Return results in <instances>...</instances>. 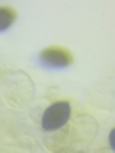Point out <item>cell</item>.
<instances>
[{"label":"cell","instance_id":"1","mask_svg":"<svg viewBox=\"0 0 115 153\" xmlns=\"http://www.w3.org/2000/svg\"><path fill=\"white\" fill-rule=\"evenodd\" d=\"M69 117H71V103L69 102H56L50 107H46V111L42 113V128L46 132L58 130V128L65 126Z\"/></svg>","mask_w":115,"mask_h":153},{"label":"cell","instance_id":"2","mask_svg":"<svg viewBox=\"0 0 115 153\" xmlns=\"http://www.w3.org/2000/svg\"><path fill=\"white\" fill-rule=\"evenodd\" d=\"M40 61L48 67H67L71 63L69 54H65L63 50H58V48H48L40 54Z\"/></svg>","mask_w":115,"mask_h":153},{"label":"cell","instance_id":"3","mask_svg":"<svg viewBox=\"0 0 115 153\" xmlns=\"http://www.w3.org/2000/svg\"><path fill=\"white\" fill-rule=\"evenodd\" d=\"M13 21H16V12H13L12 8H8V6L0 8V33L10 29Z\"/></svg>","mask_w":115,"mask_h":153}]
</instances>
